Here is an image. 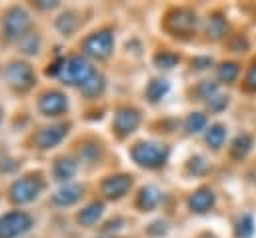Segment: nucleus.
<instances>
[{
	"mask_svg": "<svg viewBox=\"0 0 256 238\" xmlns=\"http://www.w3.org/2000/svg\"><path fill=\"white\" fill-rule=\"evenodd\" d=\"M134 156L144 166H158L166 156V148H162L160 144H138Z\"/></svg>",
	"mask_w": 256,
	"mask_h": 238,
	"instance_id": "1",
	"label": "nucleus"
},
{
	"mask_svg": "<svg viewBox=\"0 0 256 238\" xmlns=\"http://www.w3.org/2000/svg\"><path fill=\"white\" fill-rule=\"evenodd\" d=\"M212 204H214V194H212V190H208V188L198 190V192L190 198V206H192V210H196V212H206Z\"/></svg>",
	"mask_w": 256,
	"mask_h": 238,
	"instance_id": "2",
	"label": "nucleus"
},
{
	"mask_svg": "<svg viewBox=\"0 0 256 238\" xmlns=\"http://www.w3.org/2000/svg\"><path fill=\"white\" fill-rule=\"evenodd\" d=\"M224 140H226V128H224L222 124H214V126L208 130V134H206V142H208L212 148H220V146L224 144Z\"/></svg>",
	"mask_w": 256,
	"mask_h": 238,
	"instance_id": "3",
	"label": "nucleus"
},
{
	"mask_svg": "<svg viewBox=\"0 0 256 238\" xmlns=\"http://www.w3.org/2000/svg\"><path fill=\"white\" fill-rule=\"evenodd\" d=\"M250 146H252V136H250V134H240V136L234 140V144H232V156H234V158L246 156L248 150H250Z\"/></svg>",
	"mask_w": 256,
	"mask_h": 238,
	"instance_id": "4",
	"label": "nucleus"
},
{
	"mask_svg": "<svg viewBox=\"0 0 256 238\" xmlns=\"http://www.w3.org/2000/svg\"><path fill=\"white\" fill-rule=\"evenodd\" d=\"M252 232H254V222H252V218L246 214V216H242V218L238 220V224H236V238H250Z\"/></svg>",
	"mask_w": 256,
	"mask_h": 238,
	"instance_id": "5",
	"label": "nucleus"
},
{
	"mask_svg": "<svg viewBox=\"0 0 256 238\" xmlns=\"http://www.w3.org/2000/svg\"><path fill=\"white\" fill-rule=\"evenodd\" d=\"M218 76H220V80H224V82H232V80L238 76V66H236L234 62H226V64L220 66Z\"/></svg>",
	"mask_w": 256,
	"mask_h": 238,
	"instance_id": "6",
	"label": "nucleus"
},
{
	"mask_svg": "<svg viewBox=\"0 0 256 238\" xmlns=\"http://www.w3.org/2000/svg\"><path fill=\"white\" fill-rule=\"evenodd\" d=\"M224 30H226V24L222 22V18L214 16V18L210 20V24H208V36L212 34V38H218V36L224 34Z\"/></svg>",
	"mask_w": 256,
	"mask_h": 238,
	"instance_id": "7",
	"label": "nucleus"
},
{
	"mask_svg": "<svg viewBox=\"0 0 256 238\" xmlns=\"http://www.w3.org/2000/svg\"><path fill=\"white\" fill-rule=\"evenodd\" d=\"M204 124H206L204 114H192V116L188 118V122H186V126H188L190 132H198L200 128H204Z\"/></svg>",
	"mask_w": 256,
	"mask_h": 238,
	"instance_id": "8",
	"label": "nucleus"
},
{
	"mask_svg": "<svg viewBox=\"0 0 256 238\" xmlns=\"http://www.w3.org/2000/svg\"><path fill=\"white\" fill-rule=\"evenodd\" d=\"M244 88L246 90H256V64L250 66V70L244 78Z\"/></svg>",
	"mask_w": 256,
	"mask_h": 238,
	"instance_id": "9",
	"label": "nucleus"
},
{
	"mask_svg": "<svg viewBox=\"0 0 256 238\" xmlns=\"http://www.w3.org/2000/svg\"><path fill=\"white\" fill-rule=\"evenodd\" d=\"M226 104H228V98H226V96H220V94H214V96L208 100V106H210L212 110H222Z\"/></svg>",
	"mask_w": 256,
	"mask_h": 238,
	"instance_id": "10",
	"label": "nucleus"
}]
</instances>
